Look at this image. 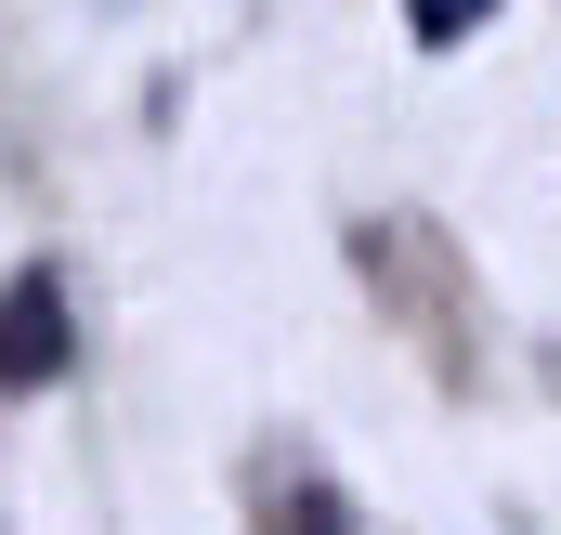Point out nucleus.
<instances>
[{
    "mask_svg": "<svg viewBox=\"0 0 561 535\" xmlns=\"http://www.w3.org/2000/svg\"><path fill=\"white\" fill-rule=\"evenodd\" d=\"M53 366H66V300L26 274V287H0V392H26Z\"/></svg>",
    "mask_w": 561,
    "mask_h": 535,
    "instance_id": "1",
    "label": "nucleus"
},
{
    "mask_svg": "<svg viewBox=\"0 0 561 535\" xmlns=\"http://www.w3.org/2000/svg\"><path fill=\"white\" fill-rule=\"evenodd\" d=\"M405 26H419V53H457V39L496 26V0H405Z\"/></svg>",
    "mask_w": 561,
    "mask_h": 535,
    "instance_id": "2",
    "label": "nucleus"
}]
</instances>
